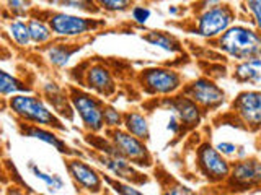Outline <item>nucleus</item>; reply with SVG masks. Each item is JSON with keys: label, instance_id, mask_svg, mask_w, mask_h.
<instances>
[{"label": "nucleus", "instance_id": "nucleus-20", "mask_svg": "<svg viewBox=\"0 0 261 195\" xmlns=\"http://www.w3.org/2000/svg\"><path fill=\"white\" fill-rule=\"evenodd\" d=\"M77 51H80V46L70 47L67 44H54L46 49V57L56 67H64V65H67V62L72 59V55Z\"/></svg>", "mask_w": 261, "mask_h": 195}, {"label": "nucleus", "instance_id": "nucleus-2", "mask_svg": "<svg viewBox=\"0 0 261 195\" xmlns=\"http://www.w3.org/2000/svg\"><path fill=\"white\" fill-rule=\"evenodd\" d=\"M12 112L18 116L21 120L30 122L31 125L39 127H53L65 130V125L59 120V117L47 108L44 101L33 94H15L8 101Z\"/></svg>", "mask_w": 261, "mask_h": 195}, {"label": "nucleus", "instance_id": "nucleus-31", "mask_svg": "<svg viewBox=\"0 0 261 195\" xmlns=\"http://www.w3.org/2000/svg\"><path fill=\"white\" fill-rule=\"evenodd\" d=\"M133 18L134 21L144 24L150 18V10L147 7H133Z\"/></svg>", "mask_w": 261, "mask_h": 195}, {"label": "nucleus", "instance_id": "nucleus-12", "mask_svg": "<svg viewBox=\"0 0 261 195\" xmlns=\"http://www.w3.org/2000/svg\"><path fill=\"white\" fill-rule=\"evenodd\" d=\"M233 109L250 128L261 127V91H243L233 101Z\"/></svg>", "mask_w": 261, "mask_h": 195}, {"label": "nucleus", "instance_id": "nucleus-11", "mask_svg": "<svg viewBox=\"0 0 261 195\" xmlns=\"http://www.w3.org/2000/svg\"><path fill=\"white\" fill-rule=\"evenodd\" d=\"M162 106L171 111V116H175L181 122V125L188 128H193L201 122V108L185 94L175 98H165L162 101Z\"/></svg>", "mask_w": 261, "mask_h": 195}, {"label": "nucleus", "instance_id": "nucleus-13", "mask_svg": "<svg viewBox=\"0 0 261 195\" xmlns=\"http://www.w3.org/2000/svg\"><path fill=\"white\" fill-rule=\"evenodd\" d=\"M101 165L110 171V173L119 179L122 182H127V184H142L145 182L147 179L139 173V171L134 168V165L130 161H127L126 158H122L121 154L119 156H108V154H105V156H100Z\"/></svg>", "mask_w": 261, "mask_h": 195}, {"label": "nucleus", "instance_id": "nucleus-26", "mask_svg": "<svg viewBox=\"0 0 261 195\" xmlns=\"http://www.w3.org/2000/svg\"><path fill=\"white\" fill-rule=\"evenodd\" d=\"M103 181L108 182L111 185V189L116 192L118 195H144L141 190H137L133 184H127V182H122L118 181V179H111L108 176H103Z\"/></svg>", "mask_w": 261, "mask_h": 195}, {"label": "nucleus", "instance_id": "nucleus-19", "mask_svg": "<svg viewBox=\"0 0 261 195\" xmlns=\"http://www.w3.org/2000/svg\"><path fill=\"white\" fill-rule=\"evenodd\" d=\"M142 38L149 44H152L155 47H160V49H163V51L171 52V54L181 52V49H183L181 44H179V41L175 36H171V35H168V32H165V31H157V29L149 31Z\"/></svg>", "mask_w": 261, "mask_h": 195}, {"label": "nucleus", "instance_id": "nucleus-35", "mask_svg": "<svg viewBox=\"0 0 261 195\" xmlns=\"http://www.w3.org/2000/svg\"><path fill=\"white\" fill-rule=\"evenodd\" d=\"M5 195H27V193H24V192H21V190L18 189V187L12 185V187H8V189H7Z\"/></svg>", "mask_w": 261, "mask_h": 195}, {"label": "nucleus", "instance_id": "nucleus-32", "mask_svg": "<svg viewBox=\"0 0 261 195\" xmlns=\"http://www.w3.org/2000/svg\"><path fill=\"white\" fill-rule=\"evenodd\" d=\"M247 7L250 8L253 16H255V21L258 24V28L261 29V0H251V2L247 4Z\"/></svg>", "mask_w": 261, "mask_h": 195}, {"label": "nucleus", "instance_id": "nucleus-9", "mask_svg": "<svg viewBox=\"0 0 261 195\" xmlns=\"http://www.w3.org/2000/svg\"><path fill=\"white\" fill-rule=\"evenodd\" d=\"M183 93L191 101H194L198 106L206 109H216L225 100V93L222 91V88H219L214 81H211L207 78H198L191 81L183 89Z\"/></svg>", "mask_w": 261, "mask_h": 195}, {"label": "nucleus", "instance_id": "nucleus-1", "mask_svg": "<svg viewBox=\"0 0 261 195\" xmlns=\"http://www.w3.org/2000/svg\"><path fill=\"white\" fill-rule=\"evenodd\" d=\"M219 47L235 60L261 57V35L247 26H232L219 38Z\"/></svg>", "mask_w": 261, "mask_h": 195}, {"label": "nucleus", "instance_id": "nucleus-22", "mask_svg": "<svg viewBox=\"0 0 261 195\" xmlns=\"http://www.w3.org/2000/svg\"><path fill=\"white\" fill-rule=\"evenodd\" d=\"M8 35H10L12 41H15L20 47H27L31 43L28 23H24L23 20H13L8 24Z\"/></svg>", "mask_w": 261, "mask_h": 195}, {"label": "nucleus", "instance_id": "nucleus-28", "mask_svg": "<svg viewBox=\"0 0 261 195\" xmlns=\"http://www.w3.org/2000/svg\"><path fill=\"white\" fill-rule=\"evenodd\" d=\"M57 5H62L65 8H75V10H82V12H92V13H96L100 8L95 7L93 2H77V0H67V2H54Z\"/></svg>", "mask_w": 261, "mask_h": 195}, {"label": "nucleus", "instance_id": "nucleus-10", "mask_svg": "<svg viewBox=\"0 0 261 195\" xmlns=\"http://www.w3.org/2000/svg\"><path fill=\"white\" fill-rule=\"evenodd\" d=\"M67 171L79 187L90 193H100L103 189V177L98 171L90 166L88 162L79 158L67 159Z\"/></svg>", "mask_w": 261, "mask_h": 195}, {"label": "nucleus", "instance_id": "nucleus-8", "mask_svg": "<svg viewBox=\"0 0 261 195\" xmlns=\"http://www.w3.org/2000/svg\"><path fill=\"white\" fill-rule=\"evenodd\" d=\"M198 166L202 176H206L211 182L224 181V179L230 176L232 171L222 154L211 143H202L198 148Z\"/></svg>", "mask_w": 261, "mask_h": 195}, {"label": "nucleus", "instance_id": "nucleus-7", "mask_svg": "<svg viewBox=\"0 0 261 195\" xmlns=\"http://www.w3.org/2000/svg\"><path fill=\"white\" fill-rule=\"evenodd\" d=\"M233 12L228 5L217 4L216 7L207 8L198 16L196 32L202 38L222 36L225 31L232 28Z\"/></svg>", "mask_w": 261, "mask_h": 195}, {"label": "nucleus", "instance_id": "nucleus-36", "mask_svg": "<svg viewBox=\"0 0 261 195\" xmlns=\"http://www.w3.org/2000/svg\"><path fill=\"white\" fill-rule=\"evenodd\" d=\"M168 13H171V15H176V13H178V8H176L175 5H171V7L168 8Z\"/></svg>", "mask_w": 261, "mask_h": 195}, {"label": "nucleus", "instance_id": "nucleus-23", "mask_svg": "<svg viewBox=\"0 0 261 195\" xmlns=\"http://www.w3.org/2000/svg\"><path fill=\"white\" fill-rule=\"evenodd\" d=\"M30 91V88L27 85H23L20 80H16L13 75H10L8 72L2 70L0 72V94L8 96L13 93H24Z\"/></svg>", "mask_w": 261, "mask_h": 195}, {"label": "nucleus", "instance_id": "nucleus-3", "mask_svg": "<svg viewBox=\"0 0 261 195\" xmlns=\"http://www.w3.org/2000/svg\"><path fill=\"white\" fill-rule=\"evenodd\" d=\"M69 101L72 109L80 116L82 124L90 134H98L105 127V103L101 100H98L96 96L84 91V89L72 86L69 93Z\"/></svg>", "mask_w": 261, "mask_h": 195}, {"label": "nucleus", "instance_id": "nucleus-30", "mask_svg": "<svg viewBox=\"0 0 261 195\" xmlns=\"http://www.w3.org/2000/svg\"><path fill=\"white\" fill-rule=\"evenodd\" d=\"M163 195H196V193L179 182H171V184L168 182L165 190H163Z\"/></svg>", "mask_w": 261, "mask_h": 195}, {"label": "nucleus", "instance_id": "nucleus-33", "mask_svg": "<svg viewBox=\"0 0 261 195\" xmlns=\"http://www.w3.org/2000/svg\"><path fill=\"white\" fill-rule=\"evenodd\" d=\"M216 148L220 154H225V156H232V154L237 153V146L233 143H228V142H220Z\"/></svg>", "mask_w": 261, "mask_h": 195}, {"label": "nucleus", "instance_id": "nucleus-21", "mask_svg": "<svg viewBox=\"0 0 261 195\" xmlns=\"http://www.w3.org/2000/svg\"><path fill=\"white\" fill-rule=\"evenodd\" d=\"M28 28H30V35H31V43L36 44H44L49 43L53 39L54 32L49 28L47 21L43 18H36V16H30L28 18Z\"/></svg>", "mask_w": 261, "mask_h": 195}, {"label": "nucleus", "instance_id": "nucleus-14", "mask_svg": "<svg viewBox=\"0 0 261 195\" xmlns=\"http://www.w3.org/2000/svg\"><path fill=\"white\" fill-rule=\"evenodd\" d=\"M85 85L90 89H93L96 94H101L105 98L116 91V83H114L111 72L101 63H93L85 72Z\"/></svg>", "mask_w": 261, "mask_h": 195}, {"label": "nucleus", "instance_id": "nucleus-18", "mask_svg": "<svg viewBox=\"0 0 261 195\" xmlns=\"http://www.w3.org/2000/svg\"><path fill=\"white\" fill-rule=\"evenodd\" d=\"M122 125H124L126 132L137 137L139 140L144 142V140H149L150 138L149 122H147V119L142 116L141 112H126Z\"/></svg>", "mask_w": 261, "mask_h": 195}, {"label": "nucleus", "instance_id": "nucleus-15", "mask_svg": "<svg viewBox=\"0 0 261 195\" xmlns=\"http://www.w3.org/2000/svg\"><path fill=\"white\" fill-rule=\"evenodd\" d=\"M230 181L237 187H250L261 184V161L245 159L237 162L230 171Z\"/></svg>", "mask_w": 261, "mask_h": 195}, {"label": "nucleus", "instance_id": "nucleus-24", "mask_svg": "<svg viewBox=\"0 0 261 195\" xmlns=\"http://www.w3.org/2000/svg\"><path fill=\"white\" fill-rule=\"evenodd\" d=\"M28 169H30L31 173L35 174L38 179H41V181H43L53 192L61 190L62 187H64V179H62L59 174H47V173H44L43 169H39L38 165H35L33 161L28 162Z\"/></svg>", "mask_w": 261, "mask_h": 195}, {"label": "nucleus", "instance_id": "nucleus-4", "mask_svg": "<svg viewBox=\"0 0 261 195\" xmlns=\"http://www.w3.org/2000/svg\"><path fill=\"white\" fill-rule=\"evenodd\" d=\"M46 20L54 35L62 38L82 36L85 32L95 31L98 28H101L103 24H106V21L100 18H85V16H79L65 12H49Z\"/></svg>", "mask_w": 261, "mask_h": 195}, {"label": "nucleus", "instance_id": "nucleus-27", "mask_svg": "<svg viewBox=\"0 0 261 195\" xmlns=\"http://www.w3.org/2000/svg\"><path fill=\"white\" fill-rule=\"evenodd\" d=\"M98 5L106 12H126L133 7V4L126 2V0H105V2H100Z\"/></svg>", "mask_w": 261, "mask_h": 195}, {"label": "nucleus", "instance_id": "nucleus-5", "mask_svg": "<svg viewBox=\"0 0 261 195\" xmlns=\"http://www.w3.org/2000/svg\"><path fill=\"white\" fill-rule=\"evenodd\" d=\"M139 83L147 94L168 96L175 94L183 85V78L178 72L165 67L145 69L139 75Z\"/></svg>", "mask_w": 261, "mask_h": 195}, {"label": "nucleus", "instance_id": "nucleus-25", "mask_svg": "<svg viewBox=\"0 0 261 195\" xmlns=\"http://www.w3.org/2000/svg\"><path fill=\"white\" fill-rule=\"evenodd\" d=\"M103 119H105V125L114 130V128H119V125H122V122H124V114H121L116 108H113L110 104H105Z\"/></svg>", "mask_w": 261, "mask_h": 195}, {"label": "nucleus", "instance_id": "nucleus-29", "mask_svg": "<svg viewBox=\"0 0 261 195\" xmlns=\"http://www.w3.org/2000/svg\"><path fill=\"white\" fill-rule=\"evenodd\" d=\"M5 5L15 16H18V20L23 18V16H27L28 10L31 8L30 2H20V0H12V2H7Z\"/></svg>", "mask_w": 261, "mask_h": 195}, {"label": "nucleus", "instance_id": "nucleus-16", "mask_svg": "<svg viewBox=\"0 0 261 195\" xmlns=\"http://www.w3.org/2000/svg\"><path fill=\"white\" fill-rule=\"evenodd\" d=\"M21 134L24 137H30V138H36L39 142H44L47 145H51L54 150H57L62 154H67V156H80V153L77 150H72L70 146L65 143L61 137H57L53 130H47V128H43L39 125H24L21 124Z\"/></svg>", "mask_w": 261, "mask_h": 195}, {"label": "nucleus", "instance_id": "nucleus-34", "mask_svg": "<svg viewBox=\"0 0 261 195\" xmlns=\"http://www.w3.org/2000/svg\"><path fill=\"white\" fill-rule=\"evenodd\" d=\"M167 128L170 130L171 134H178L179 128H181V122H179L175 116H171L170 120H168V124H167Z\"/></svg>", "mask_w": 261, "mask_h": 195}, {"label": "nucleus", "instance_id": "nucleus-17", "mask_svg": "<svg viewBox=\"0 0 261 195\" xmlns=\"http://www.w3.org/2000/svg\"><path fill=\"white\" fill-rule=\"evenodd\" d=\"M233 77L240 83H259L261 81V57L240 62L235 67Z\"/></svg>", "mask_w": 261, "mask_h": 195}, {"label": "nucleus", "instance_id": "nucleus-6", "mask_svg": "<svg viewBox=\"0 0 261 195\" xmlns=\"http://www.w3.org/2000/svg\"><path fill=\"white\" fill-rule=\"evenodd\" d=\"M110 142L116 146V150L122 158H126L136 166H152V154L147 145L139 140L137 137L130 135L126 130L114 128L110 132Z\"/></svg>", "mask_w": 261, "mask_h": 195}]
</instances>
